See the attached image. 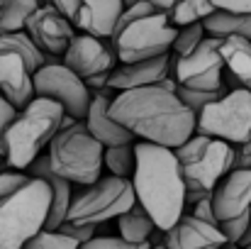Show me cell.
Here are the masks:
<instances>
[{"instance_id": "obj_43", "label": "cell", "mask_w": 251, "mask_h": 249, "mask_svg": "<svg viewBox=\"0 0 251 249\" xmlns=\"http://www.w3.org/2000/svg\"><path fill=\"white\" fill-rule=\"evenodd\" d=\"M0 20H2V5H0Z\"/></svg>"}, {"instance_id": "obj_29", "label": "cell", "mask_w": 251, "mask_h": 249, "mask_svg": "<svg viewBox=\"0 0 251 249\" xmlns=\"http://www.w3.org/2000/svg\"><path fill=\"white\" fill-rule=\"evenodd\" d=\"M29 178H32V173H29V171L25 173V168L10 166V171H0V203H2L5 198H10L15 191H20Z\"/></svg>"}, {"instance_id": "obj_20", "label": "cell", "mask_w": 251, "mask_h": 249, "mask_svg": "<svg viewBox=\"0 0 251 249\" xmlns=\"http://www.w3.org/2000/svg\"><path fill=\"white\" fill-rule=\"evenodd\" d=\"M220 52L225 56V66L227 74L234 83V88L244 85L251 88V39L249 37H239V34H229L222 37Z\"/></svg>"}, {"instance_id": "obj_4", "label": "cell", "mask_w": 251, "mask_h": 249, "mask_svg": "<svg viewBox=\"0 0 251 249\" xmlns=\"http://www.w3.org/2000/svg\"><path fill=\"white\" fill-rule=\"evenodd\" d=\"M54 188L47 178L32 176L20 191L0 203V249H20L47 227Z\"/></svg>"}, {"instance_id": "obj_36", "label": "cell", "mask_w": 251, "mask_h": 249, "mask_svg": "<svg viewBox=\"0 0 251 249\" xmlns=\"http://www.w3.org/2000/svg\"><path fill=\"white\" fill-rule=\"evenodd\" d=\"M220 10H242L249 12L251 10V0H212Z\"/></svg>"}, {"instance_id": "obj_1", "label": "cell", "mask_w": 251, "mask_h": 249, "mask_svg": "<svg viewBox=\"0 0 251 249\" xmlns=\"http://www.w3.org/2000/svg\"><path fill=\"white\" fill-rule=\"evenodd\" d=\"M112 117L132 130L137 139L180 147L195 135L198 115L180 100L176 90H168L159 83L120 90L110 105Z\"/></svg>"}, {"instance_id": "obj_23", "label": "cell", "mask_w": 251, "mask_h": 249, "mask_svg": "<svg viewBox=\"0 0 251 249\" xmlns=\"http://www.w3.org/2000/svg\"><path fill=\"white\" fill-rule=\"evenodd\" d=\"M105 168L115 176L132 178L137 171V142L105 147Z\"/></svg>"}, {"instance_id": "obj_10", "label": "cell", "mask_w": 251, "mask_h": 249, "mask_svg": "<svg viewBox=\"0 0 251 249\" xmlns=\"http://www.w3.org/2000/svg\"><path fill=\"white\" fill-rule=\"evenodd\" d=\"M34 88H37V95H47L61 103L64 110L74 115L76 120H85L88 108L93 103V90L88 88L85 79L66 64L49 61L39 66L34 71Z\"/></svg>"}, {"instance_id": "obj_42", "label": "cell", "mask_w": 251, "mask_h": 249, "mask_svg": "<svg viewBox=\"0 0 251 249\" xmlns=\"http://www.w3.org/2000/svg\"><path fill=\"white\" fill-rule=\"evenodd\" d=\"M2 162H5V157H2V154H0V166H2Z\"/></svg>"}, {"instance_id": "obj_41", "label": "cell", "mask_w": 251, "mask_h": 249, "mask_svg": "<svg viewBox=\"0 0 251 249\" xmlns=\"http://www.w3.org/2000/svg\"><path fill=\"white\" fill-rule=\"evenodd\" d=\"M242 247H251V222H249V230H247V235L242 237V242H239Z\"/></svg>"}, {"instance_id": "obj_2", "label": "cell", "mask_w": 251, "mask_h": 249, "mask_svg": "<svg viewBox=\"0 0 251 249\" xmlns=\"http://www.w3.org/2000/svg\"><path fill=\"white\" fill-rule=\"evenodd\" d=\"M137 200L154 215L159 227H173L188 200V183L173 147L156 142H137V171L132 176Z\"/></svg>"}, {"instance_id": "obj_32", "label": "cell", "mask_w": 251, "mask_h": 249, "mask_svg": "<svg viewBox=\"0 0 251 249\" xmlns=\"http://www.w3.org/2000/svg\"><path fill=\"white\" fill-rule=\"evenodd\" d=\"M159 7L154 5V2H149V0H137L134 5H129V7H125L122 10V15H120V22H117V29L115 32H120L122 27H127L129 22H134V20H139V17H147V15H151V12H156ZM115 37V34H112Z\"/></svg>"}, {"instance_id": "obj_12", "label": "cell", "mask_w": 251, "mask_h": 249, "mask_svg": "<svg viewBox=\"0 0 251 249\" xmlns=\"http://www.w3.org/2000/svg\"><path fill=\"white\" fill-rule=\"evenodd\" d=\"M74 20L66 17L54 2L49 5H39L32 17L27 20L25 29L32 34V39L51 56H64V52L69 49L71 39L76 37L74 32Z\"/></svg>"}, {"instance_id": "obj_31", "label": "cell", "mask_w": 251, "mask_h": 249, "mask_svg": "<svg viewBox=\"0 0 251 249\" xmlns=\"http://www.w3.org/2000/svg\"><path fill=\"white\" fill-rule=\"evenodd\" d=\"M17 112H20V110L0 93V154H2V157H7V130H10V125L15 122Z\"/></svg>"}, {"instance_id": "obj_3", "label": "cell", "mask_w": 251, "mask_h": 249, "mask_svg": "<svg viewBox=\"0 0 251 249\" xmlns=\"http://www.w3.org/2000/svg\"><path fill=\"white\" fill-rule=\"evenodd\" d=\"M64 115V105L47 95H37L29 105H25L7 130V166L27 171V166L44 152V147L51 144L61 130Z\"/></svg>"}, {"instance_id": "obj_24", "label": "cell", "mask_w": 251, "mask_h": 249, "mask_svg": "<svg viewBox=\"0 0 251 249\" xmlns=\"http://www.w3.org/2000/svg\"><path fill=\"white\" fill-rule=\"evenodd\" d=\"M215 10H217V5L212 0H176L173 7L168 10V15H171V22L176 27H183V25L202 22Z\"/></svg>"}, {"instance_id": "obj_22", "label": "cell", "mask_w": 251, "mask_h": 249, "mask_svg": "<svg viewBox=\"0 0 251 249\" xmlns=\"http://www.w3.org/2000/svg\"><path fill=\"white\" fill-rule=\"evenodd\" d=\"M202 22H205L207 34H215V37L239 34V37H249L251 39V10L242 12V10H220L217 7Z\"/></svg>"}, {"instance_id": "obj_30", "label": "cell", "mask_w": 251, "mask_h": 249, "mask_svg": "<svg viewBox=\"0 0 251 249\" xmlns=\"http://www.w3.org/2000/svg\"><path fill=\"white\" fill-rule=\"evenodd\" d=\"M249 222H251V210H247V213H242V215H237V218L220 220V230L225 232L227 242L239 245V242H242V237H244V235H247V230H249Z\"/></svg>"}, {"instance_id": "obj_40", "label": "cell", "mask_w": 251, "mask_h": 249, "mask_svg": "<svg viewBox=\"0 0 251 249\" xmlns=\"http://www.w3.org/2000/svg\"><path fill=\"white\" fill-rule=\"evenodd\" d=\"M149 2H154V5L159 7V10H171L176 0H149Z\"/></svg>"}, {"instance_id": "obj_9", "label": "cell", "mask_w": 251, "mask_h": 249, "mask_svg": "<svg viewBox=\"0 0 251 249\" xmlns=\"http://www.w3.org/2000/svg\"><path fill=\"white\" fill-rule=\"evenodd\" d=\"M195 132L242 144L251 137V88H232L198 112Z\"/></svg>"}, {"instance_id": "obj_35", "label": "cell", "mask_w": 251, "mask_h": 249, "mask_svg": "<svg viewBox=\"0 0 251 249\" xmlns=\"http://www.w3.org/2000/svg\"><path fill=\"white\" fill-rule=\"evenodd\" d=\"M193 215H198V218H202V220H207V222H215V225H220V220H217V215H215L212 195H207V198H202V200L193 203Z\"/></svg>"}, {"instance_id": "obj_11", "label": "cell", "mask_w": 251, "mask_h": 249, "mask_svg": "<svg viewBox=\"0 0 251 249\" xmlns=\"http://www.w3.org/2000/svg\"><path fill=\"white\" fill-rule=\"evenodd\" d=\"M222 37L207 34L190 54L185 56H176L173 54V64L171 71L176 74V79L183 85H193V88H222L225 85V56L220 52Z\"/></svg>"}, {"instance_id": "obj_17", "label": "cell", "mask_w": 251, "mask_h": 249, "mask_svg": "<svg viewBox=\"0 0 251 249\" xmlns=\"http://www.w3.org/2000/svg\"><path fill=\"white\" fill-rule=\"evenodd\" d=\"M171 64H173L171 54L142 59V61H120V66L110 71V85L115 90H127V88L159 83L166 74H171Z\"/></svg>"}, {"instance_id": "obj_26", "label": "cell", "mask_w": 251, "mask_h": 249, "mask_svg": "<svg viewBox=\"0 0 251 249\" xmlns=\"http://www.w3.org/2000/svg\"><path fill=\"white\" fill-rule=\"evenodd\" d=\"M229 90H232V88H227V85H222V88H212V90H210V88H193V85H183V83H180L176 93H178L180 100H183V103L198 115L205 105H210L212 100L222 98V95L229 93Z\"/></svg>"}, {"instance_id": "obj_34", "label": "cell", "mask_w": 251, "mask_h": 249, "mask_svg": "<svg viewBox=\"0 0 251 249\" xmlns=\"http://www.w3.org/2000/svg\"><path fill=\"white\" fill-rule=\"evenodd\" d=\"M61 232H66L69 237H74L78 245H85L88 240H93L98 235V225H83V222H74V220H64L59 225Z\"/></svg>"}, {"instance_id": "obj_16", "label": "cell", "mask_w": 251, "mask_h": 249, "mask_svg": "<svg viewBox=\"0 0 251 249\" xmlns=\"http://www.w3.org/2000/svg\"><path fill=\"white\" fill-rule=\"evenodd\" d=\"M227 237L220 230V225L207 222L198 215H180L178 222L166 230V247L171 249H195V247H212L225 245Z\"/></svg>"}, {"instance_id": "obj_7", "label": "cell", "mask_w": 251, "mask_h": 249, "mask_svg": "<svg viewBox=\"0 0 251 249\" xmlns=\"http://www.w3.org/2000/svg\"><path fill=\"white\" fill-rule=\"evenodd\" d=\"M234 152H237V144L220 137L202 135V132H195L190 139L176 147L188 188L212 191L220 183V178L234 168Z\"/></svg>"}, {"instance_id": "obj_21", "label": "cell", "mask_w": 251, "mask_h": 249, "mask_svg": "<svg viewBox=\"0 0 251 249\" xmlns=\"http://www.w3.org/2000/svg\"><path fill=\"white\" fill-rule=\"evenodd\" d=\"M156 227H159V225H156L154 215H151L139 200H137L127 213H122V215L117 218V232H120L127 242L137 245L139 249L151 247L149 237H151V232H154Z\"/></svg>"}, {"instance_id": "obj_5", "label": "cell", "mask_w": 251, "mask_h": 249, "mask_svg": "<svg viewBox=\"0 0 251 249\" xmlns=\"http://www.w3.org/2000/svg\"><path fill=\"white\" fill-rule=\"evenodd\" d=\"M49 162L56 173L76 186H88L102 176L105 144L88 130L85 120H76L56 132L49 144Z\"/></svg>"}, {"instance_id": "obj_13", "label": "cell", "mask_w": 251, "mask_h": 249, "mask_svg": "<svg viewBox=\"0 0 251 249\" xmlns=\"http://www.w3.org/2000/svg\"><path fill=\"white\" fill-rule=\"evenodd\" d=\"M115 59H117V54L110 47L102 44V37H95L90 32L76 34L71 39L69 49L64 52V64L71 66L83 79L93 76V74L112 71L115 69Z\"/></svg>"}, {"instance_id": "obj_28", "label": "cell", "mask_w": 251, "mask_h": 249, "mask_svg": "<svg viewBox=\"0 0 251 249\" xmlns=\"http://www.w3.org/2000/svg\"><path fill=\"white\" fill-rule=\"evenodd\" d=\"M29 249H71L78 247V242L74 237H69L66 232H61L59 227H44L39 230L29 242H27Z\"/></svg>"}, {"instance_id": "obj_37", "label": "cell", "mask_w": 251, "mask_h": 249, "mask_svg": "<svg viewBox=\"0 0 251 249\" xmlns=\"http://www.w3.org/2000/svg\"><path fill=\"white\" fill-rule=\"evenodd\" d=\"M49 2H54L66 17H76L78 15V7H81V0H49Z\"/></svg>"}, {"instance_id": "obj_27", "label": "cell", "mask_w": 251, "mask_h": 249, "mask_svg": "<svg viewBox=\"0 0 251 249\" xmlns=\"http://www.w3.org/2000/svg\"><path fill=\"white\" fill-rule=\"evenodd\" d=\"M205 37H207L205 22L183 25V27H178V34H176V42H173V49H171V52H173L176 56H185V54H190Z\"/></svg>"}, {"instance_id": "obj_18", "label": "cell", "mask_w": 251, "mask_h": 249, "mask_svg": "<svg viewBox=\"0 0 251 249\" xmlns=\"http://www.w3.org/2000/svg\"><path fill=\"white\" fill-rule=\"evenodd\" d=\"M122 10H125V0H81L74 25L81 32H90L102 39H112Z\"/></svg>"}, {"instance_id": "obj_38", "label": "cell", "mask_w": 251, "mask_h": 249, "mask_svg": "<svg viewBox=\"0 0 251 249\" xmlns=\"http://www.w3.org/2000/svg\"><path fill=\"white\" fill-rule=\"evenodd\" d=\"M85 83H88V88H90V90H102V88H107V85H110V71L93 74V76H88V79H85Z\"/></svg>"}, {"instance_id": "obj_14", "label": "cell", "mask_w": 251, "mask_h": 249, "mask_svg": "<svg viewBox=\"0 0 251 249\" xmlns=\"http://www.w3.org/2000/svg\"><path fill=\"white\" fill-rule=\"evenodd\" d=\"M0 93L22 110L37 98L34 71L27 66L25 56L12 49H0Z\"/></svg>"}, {"instance_id": "obj_8", "label": "cell", "mask_w": 251, "mask_h": 249, "mask_svg": "<svg viewBox=\"0 0 251 249\" xmlns=\"http://www.w3.org/2000/svg\"><path fill=\"white\" fill-rule=\"evenodd\" d=\"M176 34L178 27L171 22L168 10H156L115 32L112 44L120 61H142V59L168 54L173 49Z\"/></svg>"}, {"instance_id": "obj_6", "label": "cell", "mask_w": 251, "mask_h": 249, "mask_svg": "<svg viewBox=\"0 0 251 249\" xmlns=\"http://www.w3.org/2000/svg\"><path fill=\"white\" fill-rule=\"evenodd\" d=\"M134 203H137V191H134L132 178L107 173L88 186L74 188L66 220L83 222V225H102V222L117 220Z\"/></svg>"}, {"instance_id": "obj_15", "label": "cell", "mask_w": 251, "mask_h": 249, "mask_svg": "<svg viewBox=\"0 0 251 249\" xmlns=\"http://www.w3.org/2000/svg\"><path fill=\"white\" fill-rule=\"evenodd\" d=\"M212 205L217 220H229L251 210V166L232 168L212 188Z\"/></svg>"}, {"instance_id": "obj_19", "label": "cell", "mask_w": 251, "mask_h": 249, "mask_svg": "<svg viewBox=\"0 0 251 249\" xmlns=\"http://www.w3.org/2000/svg\"><path fill=\"white\" fill-rule=\"evenodd\" d=\"M110 105H112V98L105 95V93H93V103L88 108V115H85V125L88 130L105 144H127V142H134L137 135L132 130H127L125 125H120L112 112H110Z\"/></svg>"}, {"instance_id": "obj_25", "label": "cell", "mask_w": 251, "mask_h": 249, "mask_svg": "<svg viewBox=\"0 0 251 249\" xmlns=\"http://www.w3.org/2000/svg\"><path fill=\"white\" fill-rule=\"evenodd\" d=\"M0 5H2L0 32H10V29H25L27 20L39 7V0H0Z\"/></svg>"}, {"instance_id": "obj_33", "label": "cell", "mask_w": 251, "mask_h": 249, "mask_svg": "<svg viewBox=\"0 0 251 249\" xmlns=\"http://www.w3.org/2000/svg\"><path fill=\"white\" fill-rule=\"evenodd\" d=\"M83 247L88 249H139L137 245L127 242L120 232L117 235H95L93 240H88Z\"/></svg>"}, {"instance_id": "obj_39", "label": "cell", "mask_w": 251, "mask_h": 249, "mask_svg": "<svg viewBox=\"0 0 251 249\" xmlns=\"http://www.w3.org/2000/svg\"><path fill=\"white\" fill-rule=\"evenodd\" d=\"M249 166H251V154L237 147V152H234V168H249Z\"/></svg>"}]
</instances>
